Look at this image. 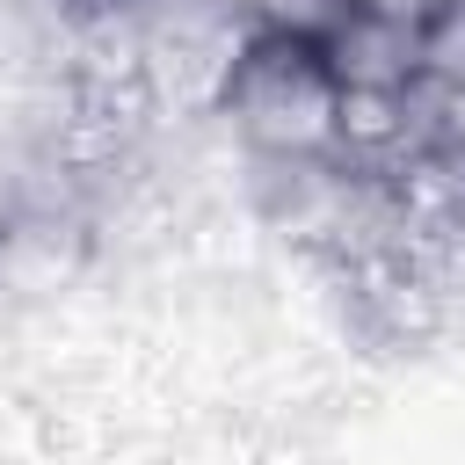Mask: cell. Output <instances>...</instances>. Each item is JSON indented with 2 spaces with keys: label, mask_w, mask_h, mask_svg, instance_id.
Instances as JSON below:
<instances>
[{
  "label": "cell",
  "mask_w": 465,
  "mask_h": 465,
  "mask_svg": "<svg viewBox=\"0 0 465 465\" xmlns=\"http://www.w3.org/2000/svg\"><path fill=\"white\" fill-rule=\"evenodd\" d=\"M421 80L443 94H465V0H443L421 15Z\"/></svg>",
  "instance_id": "cell-3"
},
{
  "label": "cell",
  "mask_w": 465,
  "mask_h": 465,
  "mask_svg": "<svg viewBox=\"0 0 465 465\" xmlns=\"http://www.w3.org/2000/svg\"><path fill=\"white\" fill-rule=\"evenodd\" d=\"M218 124L240 138L247 160H334L341 87L320 44L298 29H254V44L225 80Z\"/></svg>",
  "instance_id": "cell-1"
},
{
  "label": "cell",
  "mask_w": 465,
  "mask_h": 465,
  "mask_svg": "<svg viewBox=\"0 0 465 465\" xmlns=\"http://www.w3.org/2000/svg\"><path fill=\"white\" fill-rule=\"evenodd\" d=\"M312 44H320L334 87L407 94V87L421 80V22H414V15H392V7H371V0H341V7L320 22Z\"/></svg>",
  "instance_id": "cell-2"
},
{
  "label": "cell",
  "mask_w": 465,
  "mask_h": 465,
  "mask_svg": "<svg viewBox=\"0 0 465 465\" xmlns=\"http://www.w3.org/2000/svg\"><path fill=\"white\" fill-rule=\"evenodd\" d=\"M65 7H109V0H65Z\"/></svg>",
  "instance_id": "cell-4"
}]
</instances>
